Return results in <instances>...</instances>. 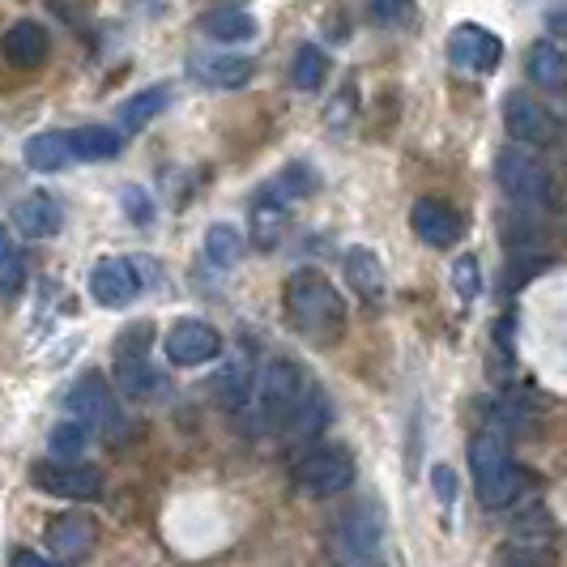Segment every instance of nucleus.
<instances>
[{
  "mask_svg": "<svg viewBox=\"0 0 567 567\" xmlns=\"http://www.w3.org/2000/svg\"><path fill=\"white\" fill-rule=\"evenodd\" d=\"M504 128H508V137L525 145L555 142V120L542 112V103H534L529 94H508L504 99Z\"/></svg>",
  "mask_w": 567,
  "mask_h": 567,
  "instance_id": "4468645a",
  "label": "nucleus"
},
{
  "mask_svg": "<svg viewBox=\"0 0 567 567\" xmlns=\"http://www.w3.org/2000/svg\"><path fill=\"white\" fill-rule=\"evenodd\" d=\"M525 69H529V82L542 90H567V52L559 43H550V39L534 43Z\"/></svg>",
  "mask_w": 567,
  "mask_h": 567,
  "instance_id": "4be33fe9",
  "label": "nucleus"
},
{
  "mask_svg": "<svg viewBox=\"0 0 567 567\" xmlns=\"http://www.w3.org/2000/svg\"><path fill=\"white\" fill-rule=\"evenodd\" d=\"M64 142H69V154L82 163H107L124 150L120 128H107V124H82V128L64 133Z\"/></svg>",
  "mask_w": 567,
  "mask_h": 567,
  "instance_id": "412c9836",
  "label": "nucleus"
},
{
  "mask_svg": "<svg viewBox=\"0 0 567 567\" xmlns=\"http://www.w3.org/2000/svg\"><path fill=\"white\" fill-rule=\"evenodd\" d=\"M13 227L22 230L27 239H52L64 227V209L52 193H30L13 205Z\"/></svg>",
  "mask_w": 567,
  "mask_h": 567,
  "instance_id": "a211bd4d",
  "label": "nucleus"
},
{
  "mask_svg": "<svg viewBox=\"0 0 567 567\" xmlns=\"http://www.w3.org/2000/svg\"><path fill=\"white\" fill-rule=\"evenodd\" d=\"M478 286H483V278H478V260H474V256H456L453 290L461 295V303H474V299H478Z\"/></svg>",
  "mask_w": 567,
  "mask_h": 567,
  "instance_id": "7c9ffc66",
  "label": "nucleus"
},
{
  "mask_svg": "<svg viewBox=\"0 0 567 567\" xmlns=\"http://www.w3.org/2000/svg\"><path fill=\"white\" fill-rule=\"evenodd\" d=\"M470 470H474V491H478V504L486 512H499L520 499V470L512 465L508 444L499 431H478L470 440Z\"/></svg>",
  "mask_w": 567,
  "mask_h": 567,
  "instance_id": "f03ea898",
  "label": "nucleus"
},
{
  "mask_svg": "<svg viewBox=\"0 0 567 567\" xmlns=\"http://www.w3.org/2000/svg\"><path fill=\"white\" fill-rule=\"evenodd\" d=\"M22 158H27L30 171H60L69 163V142H64V133H34L22 150Z\"/></svg>",
  "mask_w": 567,
  "mask_h": 567,
  "instance_id": "bb28decb",
  "label": "nucleus"
},
{
  "mask_svg": "<svg viewBox=\"0 0 567 567\" xmlns=\"http://www.w3.org/2000/svg\"><path fill=\"white\" fill-rule=\"evenodd\" d=\"M431 486H435V499L449 508V504H456V495H461V478H456V470H449V465H435L431 470Z\"/></svg>",
  "mask_w": 567,
  "mask_h": 567,
  "instance_id": "473e14b6",
  "label": "nucleus"
},
{
  "mask_svg": "<svg viewBox=\"0 0 567 567\" xmlns=\"http://www.w3.org/2000/svg\"><path fill=\"white\" fill-rule=\"evenodd\" d=\"M85 440H90V431L78 419L73 423H60L52 431V456H78L85 449Z\"/></svg>",
  "mask_w": 567,
  "mask_h": 567,
  "instance_id": "2f4dec72",
  "label": "nucleus"
},
{
  "mask_svg": "<svg viewBox=\"0 0 567 567\" xmlns=\"http://www.w3.org/2000/svg\"><path fill=\"white\" fill-rule=\"evenodd\" d=\"M346 282L354 286V295L368 308H380L389 299V274H384L380 256L371 252V248H350L346 252Z\"/></svg>",
  "mask_w": 567,
  "mask_h": 567,
  "instance_id": "f3484780",
  "label": "nucleus"
},
{
  "mask_svg": "<svg viewBox=\"0 0 567 567\" xmlns=\"http://www.w3.org/2000/svg\"><path fill=\"white\" fill-rule=\"evenodd\" d=\"M0 52H4V60H9L13 69H39L43 60L52 56V34H48L43 22L22 18V22H13V27L4 30Z\"/></svg>",
  "mask_w": 567,
  "mask_h": 567,
  "instance_id": "ddd939ff",
  "label": "nucleus"
},
{
  "mask_svg": "<svg viewBox=\"0 0 567 567\" xmlns=\"http://www.w3.org/2000/svg\"><path fill=\"white\" fill-rule=\"evenodd\" d=\"M252 393H256V375H252V363L244 354L230 359L227 368L209 380V398L218 401L223 410H244L252 401Z\"/></svg>",
  "mask_w": 567,
  "mask_h": 567,
  "instance_id": "aec40b11",
  "label": "nucleus"
},
{
  "mask_svg": "<svg viewBox=\"0 0 567 567\" xmlns=\"http://www.w3.org/2000/svg\"><path fill=\"white\" fill-rule=\"evenodd\" d=\"M290 483L299 486L303 495H316V499L338 495V491L354 483V456H350L346 444H316L303 456H295Z\"/></svg>",
  "mask_w": 567,
  "mask_h": 567,
  "instance_id": "7ed1b4c3",
  "label": "nucleus"
},
{
  "mask_svg": "<svg viewBox=\"0 0 567 567\" xmlns=\"http://www.w3.org/2000/svg\"><path fill=\"white\" fill-rule=\"evenodd\" d=\"M495 184L504 188V197L516 200V205H546L555 197V179L550 171L542 167L529 150H499L495 158Z\"/></svg>",
  "mask_w": 567,
  "mask_h": 567,
  "instance_id": "423d86ee",
  "label": "nucleus"
},
{
  "mask_svg": "<svg viewBox=\"0 0 567 567\" xmlns=\"http://www.w3.org/2000/svg\"><path fill=\"white\" fill-rule=\"evenodd\" d=\"M200 30L218 43H248V39H256V18L244 9H218V13L200 18Z\"/></svg>",
  "mask_w": 567,
  "mask_h": 567,
  "instance_id": "393cba45",
  "label": "nucleus"
},
{
  "mask_svg": "<svg viewBox=\"0 0 567 567\" xmlns=\"http://www.w3.org/2000/svg\"><path fill=\"white\" fill-rule=\"evenodd\" d=\"M324 78H329V56L316 43H303L295 52V64H290V82L299 85V90H320Z\"/></svg>",
  "mask_w": 567,
  "mask_h": 567,
  "instance_id": "cd10ccee",
  "label": "nucleus"
},
{
  "mask_svg": "<svg viewBox=\"0 0 567 567\" xmlns=\"http://www.w3.org/2000/svg\"><path fill=\"white\" fill-rule=\"evenodd\" d=\"M384 555V516L375 504L341 512L338 520V567H380Z\"/></svg>",
  "mask_w": 567,
  "mask_h": 567,
  "instance_id": "39448f33",
  "label": "nucleus"
},
{
  "mask_svg": "<svg viewBox=\"0 0 567 567\" xmlns=\"http://www.w3.org/2000/svg\"><path fill=\"white\" fill-rule=\"evenodd\" d=\"M324 423H329V398H324V389L312 384L278 431H282V440H290V444H308V440H316L324 431Z\"/></svg>",
  "mask_w": 567,
  "mask_h": 567,
  "instance_id": "6ab92c4d",
  "label": "nucleus"
},
{
  "mask_svg": "<svg viewBox=\"0 0 567 567\" xmlns=\"http://www.w3.org/2000/svg\"><path fill=\"white\" fill-rule=\"evenodd\" d=\"M145 346H150V324H137V329H128L124 338L115 341V389L124 398L145 401L163 389V375L150 368Z\"/></svg>",
  "mask_w": 567,
  "mask_h": 567,
  "instance_id": "6e6552de",
  "label": "nucleus"
},
{
  "mask_svg": "<svg viewBox=\"0 0 567 567\" xmlns=\"http://www.w3.org/2000/svg\"><path fill=\"white\" fill-rule=\"evenodd\" d=\"M9 567H60V564H52V559H43V555H34V550H13V559H9Z\"/></svg>",
  "mask_w": 567,
  "mask_h": 567,
  "instance_id": "c9c22d12",
  "label": "nucleus"
},
{
  "mask_svg": "<svg viewBox=\"0 0 567 567\" xmlns=\"http://www.w3.org/2000/svg\"><path fill=\"white\" fill-rule=\"evenodd\" d=\"M120 200H124V214H128L137 227H145V223L154 218V205H150V197H145V188H124Z\"/></svg>",
  "mask_w": 567,
  "mask_h": 567,
  "instance_id": "72a5a7b5",
  "label": "nucleus"
},
{
  "mask_svg": "<svg viewBox=\"0 0 567 567\" xmlns=\"http://www.w3.org/2000/svg\"><path fill=\"white\" fill-rule=\"evenodd\" d=\"M316 188V175H312V167H303V163H290V167L265 188L274 200H282V205H290V200H299V197H308Z\"/></svg>",
  "mask_w": 567,
  "mask_h": 567,
  "instance_id": "c85d7f7f",
  "label": "nucleus"
},
{
  "mask_svg": "<svg viewBox=\"0 0 567 567\" xmlns=\"http://www.w3.org/2000/svg\"><path fill=\"white\" fill-rule=\"evenodd\" d=\"M137 290H142V278H137L133 260H124V256L94 260V269H90V295H94L99 308H128L137 299Z\"/></svg>",
  "mask_w": 567,
  "mask_h": 567,
  "instance_id": "f8f14e48",
  "label": "nucleus"
},
{
  "mask_svg": "<svg viewBox=\"0 0 567 567\" xmlns=\"http://www.w3.org/2000/svg\"><path fill=\"white\" fill-rule=\"evenodd\" d=\"M286 209L282 200H274L269 193H260L252 205V244L260 252H269V248H278V239L286 235Z\"/></svg>",
  "mask_w": 567,
  "mask_h": 567,
  "instance_id": "5701e85b",
  "label": "nucleus"
},
{
  "mask_svg": "<svg viewBox=\"0 0 567 567\" xmlns=\"http://www.w3.org/2000/svg\"><path fill=\"white\" fill-rule=\"evenodd\" d=\"M99 542V525L85 516V512H64L48 525V546L60 559H85Z\"/></svg>",
  "mask_w": 567,
  "mask_h": 567,
  "instance_id": "dca6fc26",
  "label": "nucleus"
},
{
  "mask_svg": "<svg viewBox=\"0 0 567 567\" xmlns=\"http://www.w3.org/2000/svg\"><path fill=\"white\" fill-rule=\"evenodd\" d=\"M69 414L90 431V435H103V440H120L124 435V410L115 401V389L103 375H82L73 389H69Z\"/></svg>",
  "mask_w": 567,
  "mask_h": 567,
  "instance_id": "20e7f679",
  "label": "nucleus"
},
{
  "mask_svg": "<svg viewBox=\"0 0 567 567\" xmlns=\"http://www.w3.org/2000/svg\"><path fill=\"white\" fill-rule=\"evenodd\" d=\"M354 103H359V94H354V85H346L338 99H333V107H329V124H333V128H346V124H341V115L354 112Z\"/></svg>",
  "mask_w": 567,
  "mask_h": 567,
  "instance_id": "f704fd0d",
  "label": "nucleus"
},
{
  "mask_svg": "<svg viewBox=\"0 0 567 567\" xmlns=\"http://www.w3.org/2000/svg\"><path fill=\"white\" fill-rule=\"evenodd\" d=\"M256 73V64L248 56H218L209 60V69H205V78L214 85H223V90H239V85H248Z\"/></svg>",
  "mask_w": 567,
  "mask_h": 567,
  "instance_id": "c756f323",
  "label": "nucleus"
},
{
  "mask_svg": "<svg viewBox=\"0 0 567 567\" xmlns=\"http://www.w3.org/2000/svg\"><path fill=\"white\" fill-rule=\"evenodd\" d=\"M449 60L465 73H495V64L504 60V39L478 22H461L449 34Z\"/></svg>",
  "mask_w": 567,
  "mask_h": 567,
  "instance_id": "9b49d317",
  "label": "nucleus"
},
{
  "mask_svg": "<svg viewBox=\"0 0 567 567\" xmlns=\"http://www.w3.org/2000/svg\"><path fill=\"white\" fill-rule=\"evenodd\" d=\"M163 350H167V359L175 368H200V363H214L223 354V333L214 324L197 320V316H184L167 329Z\"/></svg>",
  "mask_w": 567,
  "mask_h": 567,
  "instance_id": "9d476101",
  "label": "nucleus"
},
{
  "mask_svg": "<svg viewBox=\"0 0 567 567\" xmlns=\"http://www.w3.org/2000/svg\"><path fill=\"white\" fill-rule=\"evenodd\" d=\"M286 316L316 346L338 341L346 329V303H341L338 286L320 269H299L286 278Z\"/></svg>",
  "mask_w": 567,
  "mask_h": 567,
  "instance_id": "f257e3e1",
  "label": "nucleus"
},
{
  "mask_svg": "<svg viewBox=\"0 0 567 567\" xmlns=\"http://www.w3.org/2000/svg\"><path fill=\"white\" fill-rule=\"evenodd\" d=\"M375 13H380V22H393V18L405 13V4H401V0H380V4H375Z\"/></svg>",
  "mask_w": 567,
  "mask_h": 567,
  "instance_id": "e433bc0d",
  "label": "nucleus"
},
{
  "mask_svg": "<svg viewBox=\"0 0 567 567\" xmlns=\"http://www.w3.org/2000/svg\"><path fill=\"white\" fill-rule=\"evenodd\" d=\"M410 227L414 235L431 244V248H453L456 239H461V218H456V209H449L444 200H414V209H410Z\"/></svg>",
  "mask_w": 567,
  "mask_h": 567,
  "instance_id": "2eb2a0df",
  "label": "nucleus"
},
{
  "mask_svg": "<svg viewBox=\"0 0 567 567\" xmlns=\"http://www.w3.org/2000/svg\"><path fill=\"white\" fill-rule=\"evenodd\" d=\"M312 389L308 371L290 359H274L265 375L256 380V401H260V419L269 426H282L290 419V410L303 401V393Z\"/></svg>",
  "mask_w": 567,
  "mask_h": 567,
  "instance_id": "0eeeda50",
  "label": "nucleus"
},
{
  "mask_svg": "<svg viewBox=\"0 0 567 567\" xmlns=\"http://www.w3.org/2000/svg\"><path fill=\"white\" fill-rule=\"evenodd\" d=\"M171 103V85H145V90H137L124 107H120V128H128V133H137V128H145L154 115H163Z\"/></svg>",
  "mask_w": 567,
  "mask_h": 567,
  "instance_id": "b1692460",
  "label": "nucleus"
},
{
  "mask_svg": "<svg viewBox=\"0 0 567 567\" xmlns=\"http://www.w3.org/2000/svg\"><path fill=\"white\" fill-rule=\"evenodd\" d=\"M205 260L214 269H235L244 260V235L230 223H214V227L205 230Z\"/></svg>",
  "mask_w": 567,
  "mask_h": 567,
  "instance_id": "a878e982",
  "label": "nucleus"
},
{
  "mask_svg": "<svg viewBox=\"0 0 567 567\" xmlns=\"http://www.w3.org/2000/svg\"><path fill=\"white\" fill-rule=\"evenodd\" d=\"M30 486L52 495V499H94L103 495V474L94 465H73V461H39L30 465Z\"/></svg>",
  "mask_w": 567,
  "mask_h": 567,
  "instance_id": "1a4fd4ad",
  "label": "nucleus"
},
{
  "mask_svg": "<svg viewBox=\"0 0 567 567\" xmlns=\"http://www.w3.org/2000/svg\"><path fill=\"white\" fill-rule=\"evenodd\" d=\"M9 256H13V244H9V230L0 227V265H9Z\"/></svg>",
  "mask_w": 567,
  "mask_h": 567,
  "instance_id": "4c0bfd02",
  "label": "nucleus"
}]
</instances>
